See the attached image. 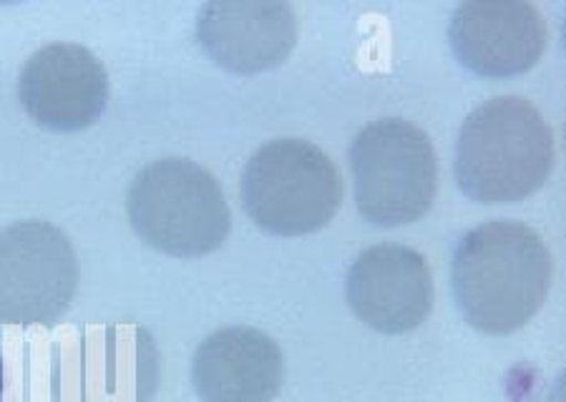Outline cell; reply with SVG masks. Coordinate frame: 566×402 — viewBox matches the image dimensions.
Listing matches in <instances>:
<instances>
[{"mask_svg": "<svg viewBox=\"0 0 566 402\" xmlns=\"http://www.w3.org/2000/svg\"><path fill=\"white\" fill-rule=\"evenodd\" d=\"M549 287V250L526 224H483L453 254L455 302L465 322L486 335L522 330L544 307Z\"/></svg>", "mask_w": 566, "mask_h": 402, "instance_id": "obj_1", "label": "cell"}, {"mask_svg": "<svg viewBox=\"0 0 566 402\" xmlns=\"http://www.w3.org/2000/svg\"><path fill=\"white\" fill-rule=\"evenodd\" d=\"M554 167V134L534 104L499 96L465 118L455 146V181L481 204L532 197Z\"/></svg>", "mask_w": 566, "mask_h": 402, "instance_id": "obj_2", "label": "cell"}, {"mask_svg": "<svg viewBox=\"0 0 566 402\" xmlns=\"http://www.w3.org/2000/svg\"><path fill=\"white\" fill-rule=\"evenodd\" d=\"M129 219L146 244L179 260L219 250L232 226L217 179L189 159H159L136 173Z\"/></svg>", "mask_w": 566, "mask_h": 402, "instance_id": "obj_3", "label": "cell"}, {"mask_svg": "<svg viewBox=\"0 0 566 402\" xmlns=\"http://www.w3.org/2000/svg\"><path fill=\"white\" fill-rule=\"evenodd\" d=\"M340 171L310 141H270L244 167V212L260 230L275 236L319 232L340 209Z\"/></svg>", "mask_w": 566, "mask_h": 402, "instance_id": "obj_4", "label": "cell"}, {"mask_svg": "<svg viewBox=\"0 0 566 402\" xmlns=\"http://www.w3.org/2000/svg\"><path fill=\"white\" fill-rule=\"evenodd\" d=\"M355 204L365 222L403 226L421 219L433 204L438 159L426 131L386 118L355 136L350 149Z\"/></svg>", "mask_w": 566, "mask_h": 402, "instance_id": "obj_5", "label": "cell"}, {"mask_svg": "<svg viewBox=\"0 0 566 402\" xmlns=\"http://www.w3.org/2000/svg\"><path fill=\"white\" fill-rule=\"evenodd\" d=\"M78 279L76 252L59 226L33 219L0 232V322L56 325Z\"/></svg>", "mask_w": 566, "mask_h": 402, "instance_id": "obj_6", "label": "cell"}, {"mask_svg": "<svg viewBox=\"0 0 566 402\" xmlns=\"http://www.w3.org/2000/svg\"><path fill=\"white\" fill-rule=\"evenodd\" d=\"M18 94L43 129L81 131L104 114L108 76L102 61L84 45L51 43L23 66Z\"/></svg>", "mask_w": 566, "mask_h": 402, "instance_id": "obj_7", "label": "cell"}, {"mask_svg": "<svg viewBox=\"0 0 566 402\" xmlns=\"http://www.w3.org/2000/svg\"><path fill=\"white\" fill-rule=\"evenodd\" d=\"M355 317L382 335L421 327L433 309L431 269L410 246L380 244L363 252L345 282Z\"/></svg>", "mask_w": 566, "mask_h": 402, "instance_id": "obj_8", "label": "cell"}, {"mask_svg": "<svg viewBox=\"0 0 566 402\" xmlns=\"http://www.w3.org/2000/svg\"><path fill=\"white\" fill-rule=\"evenodd\" d=\"M449 39L465 68L506 78L536 66L546 49V23L524 0H471L455 11Z\"/></svg>", "mask_w": 566, "mask_h": 402, "instance_id": "obj_9", "label": "cell"}, {"mask_svg": "<svg viewBox=\"0 0 566 402\" xmlns=\"http://www.w3.org/2000/svg\"><path fill=\"white\" fill-rule=\"evenodd\" d=\"M197 39L217 66L262 73L295 49L297 18L282 0H212L199 13Z\"/></svg>", "mask_w": 566, "mask_h": 402, "instance_id": "obj_10", "label": "cell"}, {"mask_svg": "<svg viewBox=\"0 0 566 402\" xmlns=\"http://www.w3.org/2000/svg\"><path fill=\"white\" fill-rule=\"evenodd\" d=\"M191 382L202 402H272L285 382V360L262 330L227 327L199 345Z\"/></svg>", "mask_w": 566, "mask_h": 402, "instance_id": "obj_11", "label": "cell"}, {"mask_svg": "<svg viewBox=\"0 0 566 402\" xmlns=\"http://www.w3.org/2000/svg\"><path fill=\"white\" fill-rule=\"evenodd\" d=\"M88 350L104 364L86 382L88 402H149L159 382V352L139 327H104L102 340H88Z\"/></svg>", "mask_w": 566, "mask_h": 402, "instance_id": "obj_12", "label": "cell"}]
</instances>
